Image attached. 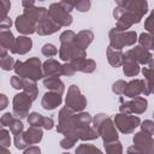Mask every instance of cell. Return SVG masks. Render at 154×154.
Listing matches in <instances>:
<instances>
[{
    "label": "cell",
    "mask_w": 154,
    "mask_h": 154,
    "mask_svg": "<svg viewBox=\"0 0 154 154\" xmlns=\"http://www.w3.org/2000/svg\"><path fill=\"white\" fill-rule=\"evenodd\" d=\"M10 8H11L10 0H0V23L8 17L7 14H8Z\"/></svg>",
    "instance_id": "35"
},
{
    "label": "cell",
    "mask_w": 154,
    "mask_h": 154,
    "mask_svg": "<svg viewBox=\"0 0 154 154\" xmlns=\"http://www.w3.org/2000/svg\"><path fill=\"white\" fill-rule=\"evenodd\" d=\"M0 153H5V154H8V153H10V149H8V148H6V147H2V146H0Z\"/></svg>",
    "instance_id": "56"
},
{
    "label": "cell",
    "mask_w": 154,
    "mask_h": 154,
    "mask_svg": "<svg viewBox=\"0 0 154 154\" xmlns=\"http://www.w3.org/2000/svg\"><path fill=\"white\" fill-rule=\"evenodd\" d=\"M141 130L153 136L154 135V123H153V120H150V119L144 120L141 125Z\"/></svg>",
    "instance_id": "45"
},
{
    "label": "cell",
    "mask_w": 154,
    "mask_h": 154,
    "mask_svg": "<svg viewBox=\"0 0 154 154\" xmlns=\"http://www.w3.org/2000/svg\"><path fill=\"white\" fill-rule=\"evenodd\" d=\"M35 1H36V0H22V5H23L24 8H26V7L34 6V5H35Z\"/></svg>",
    "instance_id": "53"
},
{
    "label": "cell",
    "mask_w": 154,
    "mask_h": 154,
    "mask_svg": "<svg viewBox=\"0 0 154 154\" xmlns=\"http://www.w3.org/2000/svg\"><path fill=\"white\" fill-rule=\"evenodd\" d=\"M131 52L138 64H142V65L153 64V54L147 48H144L142 46H135V48H132Z\"/></svg>",
    "instance_id": "19"
},
{
    "label": "cell",
    "mask_w": 154,
    "mask_h": 154,
    "mask_svg": "<svg viewBox=\"0 0 154 154\" xmlns=\"http://www.w3.org/2000/svg\"><path fill=\"white\" fill-rule=\"evenodd\" d=\"M76 73V70L75 67L71 65L70 61H66L64 65H61V75L63 76H73Z\"/></svg>",
    "instance_id": "44"
},
{
    "label": "cell",
    "mask_w": 154,
    "mask_h": 154,
    "mask_svg": "<svg viewBox=\"0 0 154 154\" xmlns=\"http://www.w3.org/2000/svg\"><path fill=\"white\" fill-rule=\"evenodd\" d=\"M10 131L13 134V135H17V134H19V132H22L23 130H24V125H23V123L19 120V118H14L11 123H10Z\"/></svg>",
    "instance_id": "37"
},
{
    "label": "cell",
    "mask_w": 154,
    "mask_h": 154,
    "mask_svg": "<svg viewBox=\"0 0 154 154\" xmlns=\"http://www.w3.org/2000/svg\"><path fill=\"white\" fill-rule=\"evenodd\" d=\"M14 36L12 34V31L10 30V28H2L0 26V45L2 47H5L6 49H12L13 45H14Z\"/></svg>",
    "instance_id": "25"
},
{
    "label": "cell",
    "mask_w": 154,
    "mask_h": 154,
    "mask_svg": "<svg viewBox=\"0 0 154 154\" xmlns=\"http://www.w3.org/2000/svg\"><path fill=\"white\" fill-rule=\"evenodd\" d=\"M75 111L71 109L67 106H64L58 117H59V122H58V126H57V131L59 134L66 135V134H77L76 132V124H75Z\"/></svg>",
    "instance_id": "5"
},
{
    "label": "cell",
    "mask_w": 154,
    "mask_h": 154,
    "mask_svg": "<svg viewBox=\"0 0 154 154\" xmlns=\"http://www.w3.org/2000/svg\"><path fill=\"white\" fill-rule=\"evenodd\" d=\"M114 1L117 2V5H118V6H122V5L125 2V0H114Z\"/></svg>",
    "instance_id": "57"
},
{
    "label": "cell",
    "mask_w": 154,
    "mask_h": 154,
    "mask_svg": "<svg viewBox=\"0 0 154 154\" xmlns=\"http://www.w3.org/2000/svg\"><path fill=\"white\" fill-rule=\"evenodd\" d=\"M53 125H54V120H53V118H51V117H45V118H43V125H42L43 129H46V130H51V129L53 128Z\"/></svg>",
    "instance_id": "49"
},
{
    "label": "cell",
    "mask_w": 154,
    "mask_h": 154,
    "mask_svg": "<svg viewBox=\"0 0 154 154\" xmlns=\"http://www.w3.org/2000/svg\"><path fill=\"white\" fill-rule=\"evenodd\" d=\"M76 153L77 154H89V153H101V150L99 148H96L95 146L93 144H88V143H83V144H79L77 148H76Z\"/></svg>",
    "instance_id": "34"
},
{
    "label": "cell",
    "mask_w": 154,
    "mask_h": 154,
    "mask_svg": "<svg viewBox=\"0 0 154 154\" xmlns=\"http://www.w3.org/2000/svg\"><path fill=\"white\" fill-rule=\"evenodd\" d=\"M43 77H60L61 76V64L55 59H48L42 64Z\"/></svg>",
    "instance_id": "18"
},
{
    "label": "cell",
    "mask_w": 154,
    "mask_h": 154,
    "mask_svg": "<svg viewBox=\"0 0 154 154\" xmlns=\"http://www.w3.org/2000/svg\"><path fill=\"white\" fill-rule=\"evenodd\" d=\"M93 40H94V34L91 30H81L75 36V45L77 46V48L85 51L88 46L93 42Z\"/></svg>",
    "instance_id": "20"
},
{
    "label": "cell",
    "mask_w": 154,
    "mask_h": 154,
    "mask_svg": "<svg viewBox=\"0 0 154 154\" xmlns=\"http://www.w3.org/2000/svg\"><path fill=\"white\" fill-rule=\"evenodd\" d=\"M93 120V117L88 113V112H83L81 111L79 113L75 114V124H76V130L78 128L85 126V125H90Z\"/></svg>",
    "instance_id": "29"
},
{
    "label": "cell",
    "mask_w": 154,
    "mask_h": 154,
    "mask_svg": "<svg viewBox=\"0 0 154 154\" xmlns=\"http://www.w3.org/2000/svg\"><path fill=\"white\" fill-rule=\"evenodd\" d=\"M32 100L30 99V96L26 93H18L14 95L13 97V114L14 117L23 119L29 114V109L31 107Z\"/></svg>",
    "instance_id": "8"
},
{
    "label": "cell",
    "mask_w": 154,
    "mask_h": 154,
    "mask_svg": "<svg viewBox=\"0 0 154 154\" xmlns=\"http://www.w3.org/2000/svg\"><path fill=\"white\" fill-rule=\"evenodd\" d=\"M41 52H42V54H43L45 57L51 58V57L57 55L58 49H57V47H55L54 45H52V43H46V45H43V46H42Z\"/></svg>",
    "instance_id": "36"
},
{
    "label": "cell",
    "mask_w": 154,
    "mask_h": 154,
    "mask_svg": "<svg viewBox=\"0 0 154 154\" xmlns=\"http://www.w3.org/2000/svg\"><path fill=\"white\" fill-rule=\"evenodd\" d=\"M23 137H24L25 142L29 146L30 144H36V143H38L42 140L43 132H42L41 128H38V126H31L30 125V128L26 131L23 132Z\"/></svg>",
    "instance_id": "23"
},
{
    "label": "cell",
    "mask_w": 154,
    "mask_h": 154,
    "mask_svg": "<svg viewBox=\"0 0 154 154\" xmlns=\"http://www.w3.org/2000/svg\"><path fill=\"white\" fill-rule=\"evenodd\" d=\"M6 55H7V49L0 45V60H1L4 57H6Z\"/></svg>",
    "instance_id": "54"
},
{
    "label": "cell",
    "mask_w": 154,
    "mask_h": 154,
    "mask_svg": "<svg viewBox=\"0 0 154 154\" xmlns=\"http://www.w3.org/2000/svg\"><path fill=\"white\" fill-rule=\"evenodd\" d=\"M23 14L26 16L31 22H34L35 24H37L42 18H45L48 14V10L46 7H36L34 5V6H30V7L24 8V13Z\"/></svg>",
    "instance_id": "21"
},
{
    "label": "cell",
    "mask_w": 154,
    "mask_h": 154,
    "mask_svg": "<svg viewBox=\"0 0 154 154\" xmlns=\"http://www.w3.org/2000/svg\"><path fill=\"white\" fill-rule=\"evenodd\" d=\"M152 22H153V16L150 14V16L146 19V22H144V29H146L149 34L153 32V25H152Z\"/></svg>",
    "instance_id": "50"
},
{
    "label": "cell",
    "mask_w": 154,
    "mask_h": 154,
    "mask_svg": "<svg viewBox=\"0 0 154 154\" xmlns=\"http://www.w3.org/2000/svg\"><path fill=\"white\" fill-rule=\"evenodd\" d=\"M13 70L16 75H18L22 78H28L32 81H38L43 78L42 64L40 59L36 57H32L25 61H14Z\"/></svg>",
    "instance_id": "2"
},
{
    "label": "cell",
    "mask_w": 154,
    "mask_h": 154,
    "mask_svg": "<svg viewBox=\"0 0 154 154\" xmlns=\"http://www.w3.org/2000/svg\"><path fill=\"white\" fill-rule=\"evenodd\" d=\"M8 106V99L5 94H0V111L5 109Z\"/></svg>",
    "instance_id": "52"
},
{
    "label": "cell",
    "mask_w": 154,
    "mask_h": 154,
    "mask_svg": "<svg viewBox=\"0 0 154 154\" xmlns=\"http://www.w3.org/2000/svg\"><path fill=\"white\" fill-rule=\"evenodd\" d=\"M93 126L96 129L99 136L102 138L103 143L118 140V131L117 128L113 123V120L105 113H99L96 114L93 120Z\"/></svg>",
    "instance_id": "3"
},
{
    "label": "cell",
    "mask_w": 154,
    "mask_h": 154,
    "mask_svg": "<svg viewBox=\"0 0 154 154\" xmlns=\"http://www.w3.org/2000/svg\"><path fill=\"white\" fill-rule=\"evenodd\" d=\"M108 37H109V46L114 49H123L124 47L134 46L137 41L136 31L119 30L117 28L109 30Z\"/></svg>",
    "instance_id": "4"
},
{
    "label": "cell",
    "mask_w": 154,
    "mask_h": 154,
    "mask_svg": "<svg viewBox=\"0 0 154 154\" xmlns=\"http://www.w3.org/2000/svg\"><path fill=\"white\" fill-rule=\"evenodd\" d=\"M65 102H66V106L73 109L75 112H81L87 107V99L81 93L79 88L76 84H71L69 87Z\"/></svg>",
    "instance_id": "7"
},
{
    "label": "cell",
    "mask_w": 154,
    "mask_h": 154,
    "mask_svg": "<svg viewBox=\"0 0 154 154\" xmlns=\"http://www.w3.org/2000/svg\"><path fill=\"white\" fill-rule=\"evenodd\" d=\"M107 60L111 66L113 67H119L122 66V60H123V51L122 49H114L111 46L107 47Z\"/></svg>",
    "instance_id": "26"
},
{
    "label": "cell",
    "mask_w": 154,
    "mask_h": 154,
    "mask_svg": "<svg viewBox=\"0 0 154 154\" xmlns=\"http://www.w3.org/2000/svg\"><path fill=\"white\" fill-rule=\"evenodd\" d=\"M14 25H16L17 31L23 35H31V34L36 32V24L34 22H31L24 14H20L16 18Z\"/></svg>",
    "instance_id": "14"
},
{
    "label": "cell",
    "mask_w": 154,
    "mask_h": 154,
    "mask_svg": "<svg viewBox=\"0 0 154 154\" xmlns=\"http://www.w3.org/2000/svg\"><path fill=\"white\" fill-rule=\"evenodd\" d=\"M13 119H14V114H13V113L7 112V113H5V114L0 118V122H1L2 126H8V125H10V123H11Z\"/></svg>",
    "instance_id": "47"
},
{
    "label": "cell",
    "mask_w": 154,
    "mask_h": 154,
    "mask_svg": "<svg viewBox=\"0 0 154 154\" xmlns=\"http://www.w3.org/2000/svg\"><path fill=\"white\" fill-rule=\"evenodd\" d=\"M63 102V97L60 94L55 93V91H47L41 101V106L46 109V111H52L55 109L58 106H60Z\"/></svg>",
    "instance_id": "15"
},
{
    "label": "cell",
    "mask_w": 154,
    "mask_h": 154,
    "mask_svg": "<svg viewBox=\"0 0 154 154\" xmlns=\"http://www.w3.org/2000/svg\"><path fill=\"white\" fill-rule=\"evenodd\" d=\"M91 7L90 0H75V8L78 12H88Z\"/></svg>",
    "instance_id": "39"
},
{
    "label": "cell",
    "mask_w": 154,
    "mask_h": 154,
    "mask_svg": "<svg viewBox=\"0 0 154 154\" xmlns=\"http://www.w3.org/2000/svg\"><path fill=\"white\" fill-rule=\"evenodd\" d=\"M95 69H96V63H95L93 59H87V58H85V61H84V65H83L81 72L91 73V72H94Z\"/></svg>",
    "instance_id": "43"
},
{
    "label": "cell",
    "mask_w": 154,
    "mask_h": 154,
    "mask_svg": "<svg viewBox=\"0 0 154 154\" xmlns=\"http://www.w3.org/2000/svg\"><path fill=\"white\" fill-rule=\"evenodd\" d=\"M122 65H123V72L126 77H135L140 73V64L135 59L131 49L123 53Z\"/></svg>",
    "instance_id": "12"
},
{
    "label": "cell",
    "mask_w": 154,
    "mask_h": 154,
    "mask_svg": "<svg viewBox=\"0 0 154 154\" xmlns=\"http://www.w3.org/2000/svg\"><path fill=\"white\" fill-rule=\"evenodd\" d=\"M28 116H29V117H28L26 119H28L29 125L42 128V125H43V118H45L42 114H40V113H37V112H32V113H29Z\"/></svg>",
    "instance_id": "33"
},
{
    "label": "cell",
    "mask_w": 154,
    "mask_h": 154,
    "mask_svg": "<svg viewBox=\"0 0 154 154\" xmlns=\"http://www.w3.org/2000/svg\"><path fill=\"white\" fill-rule=\"evenodd\" d=\"M11 144V136H10V131L5 130V129H0V146L8 148Z\"/></svg>",
    "instance_id": "41"
},
{
    "label": "cell",
    "mask_w": 154,
    "mask_h": 154,
    "mask_svg": "<svg viewBox=\"0 0 154 154\" xmlns=\"http://www.w3.org/2000/svg\"><path fill=\"white\" fill-rule=\"evenodd\" d=\"M75 36L76 34L72 30H65L59 37V58L64 61H70L71 59L78 57H87V52L77 48V46L75 45Z\"/></svg>",
    "instance_id": "1"
},
{
    "label": "cell",
    "mask_w": 154,
    "mask_h": 154,
    "mask_svg": "<svg viewBox=\"0 0 154 154\" xmlns=\"http://www.w3.org/2000/svg\"><path fill=\"white\" fill-rule=\"evenodd\" d=\"M78 141V136H77V134H66V135H64V138L60 141V147L61 148H64V149H70V148H72L73 147V144L76 143Z\"/></svg>",
    "instance_id": "30"
},
{
    "label": "cell",
    "mask_w": 154,
    "mask_h": 154,
    "mask_svg": "<svg viewBox=\"0 0 154 154\" xmlns=\"http://www.w3.org/2000/svg\"><path fill=\"white\" fill-rule=\"evenodd\" d=\"M76 132L78 136V140H82V141H93V140H96L97 137H100L96 129L93 125H85V126L78 128L76 130Z\"/></svg>",
    "instance_id": "24"
},
{
    "label": "cell",
    "mask_w": 154,
    "mask_h": 154,
    "mask_svg": "<svg viewBox=\"0 0 154 154\" xmlns=\"http://www.w3.org/2000/svg\"><path fill=\"white\" fill-rule=\"evenodd\" d=\"M128 153H140V150H138L135 146H132V147L128 148Z\"/></svg>",
    "instance_id": "55"
},
{
    "label": "cell",
    "mask_w": 154,
    "mask_h": 154,
    "mask_svg": "<svg viewBox=\"0 0 154 154\" xmlns=\"http://www.w3.org/2000/svg\"><path fill=\"white\" fill-rule=\"evenodd\" d=\"M23 91L26 93L30 99L34 101L36 100L37 95H38V89H37V85H36V81H32V79H28V78H24L23 81Z\"/></svg>",
    "instance_id": "28"
},
{
    "label": "cell",
    "mask_w": 154,
    "mask_h": 154,
    "mask_svg": "<svg viewBox=\"0 0 154 154\" xmlns=\"http://www.w3.org/2000/svg\"><path fill=\"white\" fill-rule=\"evenodd\" d=\"M23 81H24V78L19 77L18 75L12 76V77H11V79H10L11 85H12L14 89H17V90H20V89L23 88Z\"/></svg>",
    "instance_id": "46"
},
{
    "label": "cell",
    "mask_w": 154,
    "mask_h": 154,
    "mask_svg": "<svg viewBox=\"0 0 154 154\" xmlns=\"http://www.w3.org/2000/svg\"><path fill=\"white\" fill-rule=\"evenodd\" d=\"M137 40L140 42V46L147 48L148 51H152L153 49V36H152V34L142 32Z\"/></svg>",
    "instance_id": "32"
},
{
    "label": "cell",
    "mask_w": 154,
    "mask_h": 154,
    "mask_svg": "<svg viewBox=\"0 0 154 154\" xmlns=\"http://www.w3.org/2000/svg\"><path fill=\"white\" fill-rule=\"evenodd\" d=\"M41 149L37 147V146H31V147H26L24 149V154H40Z\"/></svg>",
    "instance_id": "51"
},
{
    "label": "cell",
    "mask_w": 154,
    "mask_h": 154,
    "mask_svg": "<svg viewBox=\"0 0 154 154\" xmlns=\"http://www.w3.org/2000/svg\"><path fill=\"white\" fill-rule=\"evenodd\" d=\"M114 125L116 128L123 132V134H131L135 131L137 126H140L141 120L137 116H134L132 113H124L120 112L116 114L114 117Z\"/></svg>",
    "instance_id": "6"
},
{
    "label": "cell",
    "mask_w": 154,
    "mask_h": 154,
    "mask_svg": "<svg viewBox=\"0 0 154 154\" xmlns=\"http://www.w3.org/2000/svg\"><path fill=\"white\" fill-rule=\"evenodd\" d=\"M61 26L54 22L49 14H47L45 18H42L37 24H36V32L41 36H47L57 32Z\"/></svg>",
    "instance_id": "13"
},
{
    "label": "cell",
    "mask_w": 154,
    "mask_h": 154,
    "mask_svg": "<svg viewBox=\"0 0 154 154\" xmlns=\"http://www.w3.org/2000/svg\"><path fill=\"white\" fill-rule=\"evenodd\" d=\"M38 1H45V0H38Z\"/></svg>",
    "instance_id": "59"
},
{
    "label": "cell",
    "mask_w": 154,
    "mask_h": 154,
    "mask_svg": "<svg viewBox=\"0 0 154 154\" xmlns=\"http://www.w3.org/2000/svg\"><path fill=\"white\" fill-rule=\"evenodd\" d=\"M147 100L144 97L141 96H136L132 97V100L130 101H122L120 106H119V111L124 112V113H132V114H142L146 112L147 109Z\"/></svg>",
    "instance_id": "10"
},
{
    "label": "cell",
    "mask_w": 154,
    "mask_h": 154,
    "mask_svg": "<svg viewBox=\"0 0 154 154\" xmlns=\"http://www.w3.org/2000/svg\"><path fill=\"white\" fill-rule=\"evenodd\" d=\"M43 85L51 90V91H55L60 95L64 94V90H65V85L63 83V81L59 78V77H54V76H51V77H43Z\"/></svg>",
    "instance_id": "22"
},
{
    "label": "cell",
    "mask_w": 154,
    "mask_h": 154,
    "mask_svg": "<svg viewBox=\"0 0 154 154\" xmlns=\"http://www.w3.org/2000/svg\"><path fill=\"white\" fill-rule=\"evenodd\" d=\"M132 141H134V146L140 150V153L152 154L154 152V141L152 135L141 130L140 132H136L134 135Z\"/></svg>",
    "instance_id": "11"
},
{
    "label": "cell",
    "mask_w": 154,
    "mask_h": 154,
    "mask_svg": "<svg viewBox=\"0 0 154 154\" xmlns=\"http://www.w3.org/2000/svg\"><path fill=\"white\" fill-rule=\"evenodd\" d=\"M142 73L144 77V90L142 94L144 95H150L152 90H153V85H152V75H153V64H149L148 67H143L142 69Z\"/></svg>",
    "instance_id": "27"
},
{
    "label": "cell",
    "mask_w": 154,
    "mask_h": 154,
    "mask_svg": "<svg viewBox=\"0 0 154 154\" xmlns=\"http://www.w3.org/2000/svg\"><path fill=\"white\" fill-rule=\"evenodd\" d=\"M126 85V82L123 81V79H118L113 83L112 85V91L117 95H123V91H124V88Z\"/></svg>",
    "instance_id": "42"
},
{
    "label": "cell",
    "mask_w": 154,
    "mask_h": 154,
    "mask_svg": "<svg viewBox=\"0 0 154 154\" xmlns=\"http://www.w3.org/2000/svg\"><path fill=\"white\" fill-rule=\"evenodd\" d=\"M0 129H2V124H1V122H0Z\"/></svg>",
    "instance_id": "58"
},
{
    "label": "cell",
    "mask_w": 154,
    "mask_h": 154,
    "mask_svg": "<svg viewBox=\"0 0 154 154\" xmlns=\"http://www.w3.org/2000/svg\"><path fill=\"white\" fill-rule=\"evenodd\" d=\"M144 90V79H132L126 83L123 95L128 97H136L140 94H142Z\"/></svg>",
    "instance_id": "16"
},
{
    "label": "cell",
    "mask_w": 154,
    "mask_h": 154,
    "mask_svg": "<svg viewBox=\"0 0 154 154\" xmlns=\"http://www.w3.org/2000/svg\"><path fill=\"white\" fill-rule=\"evenodd\" d=\"M103 146H105L106 153H108V154H120V153H123L122 143L118 140H114V141L103 143Z\"/></svg>",
    "instance_id": "31"
},
{
    "label": "cell",
    "mask_w": 154,
    "mask_h": 154,
    "mask_svg": "<svg viewBox=\"0 0 154 154\" xmlns=\"http://www.w3.org/2000/svg\"><path fill=\"white\" fill-rule=\"evenodd\" d=\"M13 66H14V60L12 57H10L8 54L6 57H4L1 60H0V67L5 71H11L13 70Z\"/></svg>",
    "instance_id": "38"
},
{
    "label": "cell",
    "mask_w": 154,
    "mask_h": 154,
    "mask_svg": "<svg viewBox=\"0 0 154 154\" xmlns=\"http://www.w3.org/2000/svg\"><path fill=\"white\" fill-rule=\"evenodd\" d=\"M32 47V41L31 38H29L28 36L23 35V36H18L14 38V45H13V48L11 49L12 53L14 54H26Z\"/></svg>",
    "instance_id": "17"
},
{
    "label": "cell",
    "mask_w": 154,
    "mask_h": 154,
    "mask_svg": "<svg viewBox=\"0 0 154 154\" xmlns=\"http://www.w3.org/2000/svg\"><path fill=\"white\" fill-rule=\"evenodd\" d=\"M48 14L51 16V18L57 22L60 26H70L72 24V16L70 14V12H67L60 2H54L49 6L48 8Z\"/></svg>",
    "instance_id": "9"
},
{
    "label": "cell",
    "mask_w": 154,
    "mask_h": 154,
    "mask_svg": "<svg viewBox=\"0 0 154 154\" xmlns=\"http://www.w3.org/2000/svg\"><path fill=\"white\" fill-rule=\"evenodd\" d=\"M14 146L19 150H24L26 147H29V144L25 142V140L23 137V131L17 134V135H14Z\"/></svg>",
    "instance_id": "40"
},
{
    "label": "cell",
    "mask_w": 154,
    "mask_h": 154,
    "mask_svg": "<svg viewBox=\"0 0 154 154\" xmlns=\"http://www.w3.org/2000/svg\"><path fill=\"white\" fill-rule=\"evenodd\" d=\"M60 4L67 12H71L75 8V0H61Z\"/></svg>",
    "instance_id": "48"
}]
</instances>
